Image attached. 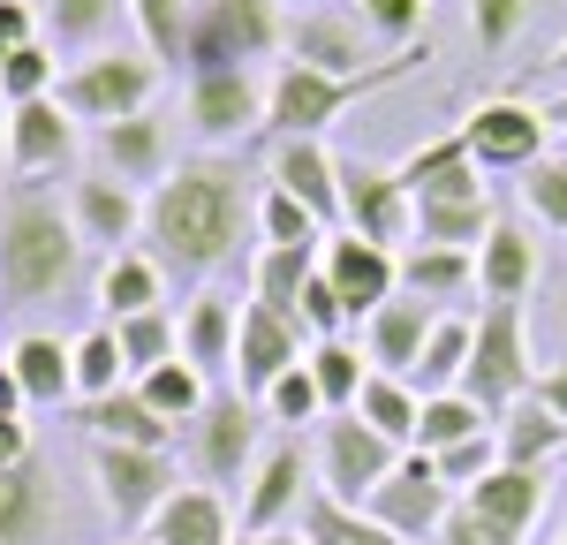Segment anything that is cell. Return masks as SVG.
<instances>
[{
  "mask_svg": "<svg viewBox=\"0 0 567 545\" xmlns=\"http://www.w3.org/2000/svg\"><path fill=\"white\" fill-rule=\"evenodd\" d=\"M258 227V197L243 189V167L227 160H182L175 175L144 197V250L167 280H205V272L243 258V235Z\"/></svg>",
  "mask_w": 567,
  "mask_h": 545,
  "instance_id": "cell-1",
  "label": "cell"
},
{
  "mask_svg": "<svg viewBox=\"0 0 567 545\" xmlns=\"http://www.w3.org/2000/svg\"><path fill=\"white\" fill-rule=\"evenodd\" d=\"M76 272H84V235L69 220V205L23 189L0 213V311H31L45 296H61Z\"/></svg>",
  "mask_w": 567,
  "mask_h": 545,
  "instance_id": "cell-2",
  "label": "cell"
},
{
  "mask_svg": "<svg viewBox=\"0 0 567 545\" xmlns=\"http://www.w3.org/2000/svg\"><path fill=\"white\" fill-rule=\"evenodd\" d=\"M424 61H432V39L401 45V53L371 61V69H355V76H326V69H303V61H280L272 84H265V136H326L355 99H371V91L416 76Z\"/></svg>",
  "mask_w": 567,
  "mask_h": 545,
  "instance_id": "cell-3",
  "label": "cell"
},
{
  "mask_svg": "<svg viewBox=\"0 0 567 545\" xmlns=\"http://www.w3.org/2000/svg\"><path fill=\"white\" fill-rule=\"evenodd\" d=\"M272 53H288L280 0H189V39H182L189 76L250 69V61H272Z\"/></svg>",
  "mask_w": 567,
  "mask_h": 545,
  "instance_id": "cell-4",
  "label": "cell"
},
{
  "mask_svg": "<svg viewBox=\"0 0 567 545\" xmlns=\"http://www.w3.org/2000/svg\"><path fill=\"white\" fill-rule=\"evenodd\" d=\"M152 91H159V61L152 53H130V45H99L84 53L76 69H61V106L91 122V130H114V122H130L152 106Z\"/></svg>",
  "mask_w": 567,
  "mask_h": 545,
  "instance_id": "cell-5",
  "label": "cell"
},
{
  "mask_svg": "<svg viewBox=\"0 0 567 545\" xmlns=\"http://www.w3.org/2000/svg\"><path fill=\"white\" fill-rule=\"evenodd\" d=\"M537 387V363H529V326L523 304H484L477 318V349H470V371H462V394L499 424L515 402H529Z\"/></svg>",
  "mask_w": 567,
  "mask_h": 545,
  "instance_id": "cell-6",
  "label": "cell"
},
{
  "mask_svg": "<svg viewBox=\"0 0 567 545\" xmlns=\"http://www.w3.org/2000/svg\"><path fill=\"white\" fill-rule=\"evenodd\" d=\"M91 485L99 507L122 523V531H152V515L182 493V470L167 448H114V440H91Z\"/></svg>",
  "mask_w": 567,
  "mask_h": 545,
  "instance_id": "cell-7",
  "label": "cell"
},
{
  "mask_svg": "<svg viewBox=\"0 0 567 545\" xmlns=\"http://www.w3.org/2000/svg\"><path fill=\"white\" fill-rule=\"evenodd\" d=\"M393 462H401V448L379 440L355 409H341V417L318 424V493H326V500H341V507H371V493L393 477Z\"/></svg>",
  "mask_w": 567,
  "mask_h": 545,
  "instance_id": "cell-8",
  "label": "cell"
},
{
  "mask_svg": "<svg viewBox=\"0 0 567 545\" xmlns=\"http://www.w3.org/2000/svg\"><path fill=\"white\" fill-rule=\"evenodd\" d=\"M341 227L379 243V250H409L416 243V197L401 189L393 167L363 160V152H341Z\"/></svg>",
  "mask_w": 567,
  "mask_h": 545,
  "instance_id": "cell-9",
  "label": "cell"
},
{
  "mask_svg": "<svg viewBox=\"0 0 567 545\" xmlns=\"http://www.w3.org/2000/svg\"><path fill=\"white\" fill-rule=\"evenodd\" d=\"M462 144H470V160H477L484 175H529L537 160H553L545 152L553 144V122L529 99H484V106L462 114Z\"/></svg>",
  "mask_w": 567,
  "mask_h": 545,
  "instance_id": "cell-10",
  "label": "cell"
},
{
  "mask_svg": "<svg viewBox=\"0 0 567 545\" xmlns=\"http://www.w3.org/2000/svg\"><path fill=\"white\" fill-rule=\"evenodd\" d=\"M454 485H446V477H439V462L432 454H401V462H393V477L386 485H379V493H371V507H363V515H371V523H386L393 538H409V545H432L439 531H446V515H454Z\"/></svg>",
  "mask_w": 567,
  "mask_h": 545,
  "instance_id": "cell-11",
  "label": "cell"
},
{
  "mask_svg": "<svg viewBox=\"0 0 567 545\" xmlns=\"http://www.w3.org/2000/svg\"><path fill=\"white\" fill-rule=\"evenodd\" d=\"M189 454H197V470H205V485H243L250 470H258V402L250 394H235V387H213V402L205 417L189 424Z\"/></svg>",
  "mask_w": 567,
  "mask_h": 545,
  "instance_id": "cell-12",
  "label": "cell"
},
{
  "mask_svg": "<svg viewBox=\"0 0 567 545\" xmlns=\"http://www.w3.org/2000/svg\"><path fill=\"white\" fill-rule=\"evenodd\" d=\"M310 493H318V470L303 462V448H296V440H272V448L258 454V470L243 477V538L296 531Z\"/></svg>",
  "mask_w": 567,
  "mask_h": 545,
  "instance_id": "cell-13",
  "label": "cell"
},
{
  "mask_svg": "<svg viewBox=\"0 0 567 545\" xmlns=\"http://www.w3.org/2000/svg\"><path fill=\"white\" fill-rule=\"evenodd\" d=\"M310 357V333L296 326L288 311H272V304H243V333H235V394H250V402H265L272 394V379L280 371H296V363Z\"/></svg>",
  "mask_w": 567,
  "mask_h": 545,
  "instance_id": "cell-14",
  "label": "cell"
},
{
  "mask_svg": "<svg viewBox=\"0 0 567 545\" xmlns=\"http://www.w3.org/2000/svg\"><path fill=\"white\" fill-rule=\"evenodd\" d=\"M318 272L333 280V296H341L349 318H371V311H386L393 296H401V250H379V243H363V235H349V227L326 235Z\"/></svg>",
  "mask_w": 567,
  "mask_h": 545,
  "instance_id": "cell-15",
  "label": "cell"
},
{
  "mask_svg": "<svg viewBox=\"0 0 567 545\" xmlns=\"http://www.w3.org/2000/svg\"><path fill=\"white\" fill-rule=\"evenodd\" d=\"M76 114L61 99H31V106H8V175L39 182V175H69L76 167Z\"/></svg>",
  "mask_w": 567,
  "mask_h": 545,
  "instance_id": "cell-16",
  "label": "cell"
},
{
  "mask_svg": "<svg viewBox=\"0 0 567 545\" xmlns=\"http://www.w3.org/2000/svg\"><path fill=\"white\" fill-rule=\"evenodd\" d=\"M189 130L205 144H235V136L265 130V84L250 69H219V76H189V99H182Z\"/></svg>",
  "mask_w": 567,
  "mask_h": 545,
  "instance_id": "cell-17",
  "label": "cell"
},
{
  "mask_svg": "<svg viewBox=\"0 0 567 545\" xmlns=\"http://www.w3.org/2000/svg\"><path fill=\"white\" fill-rule=\"evenodd\" d=\"M99 136V175L130 182V189H159V182L175 175V144H167V122L144 106V114H130V122H114V130H91Z\"/></svg>",
  "mask_w": 567,
  "mask_h": 545,
  "instance_id": "cell-18",
  "label": "cell"
},
{
  "mask_svg": "<svg viewBox=\"0 0 567 545\" xmlns=\"http://www.w3.org/2000/svg\"><path fill=\"white\" fill-rule=\"evenodd\" d=\"M272 189L318 213V227H341V152L318 136H272Z\"/></svg>",
  "mask_w": 567,
  "mask_h": 545,
  "instance_id": "cell-19",
  "label": "cell"
},
{
  "mask_svg": "<svg viewBox=\"0 0 567 545\" xmlns=\"http://www.w3.org/2000/svg\"><path fill=\"white\" fill-rule=\"evenodd\" d=\"M69 220H76V235H84L91 250L122 258L136 235H144V197H136L130 182H114V175H84L76 189H69Z\"/></svg>",
  "mask_w": 567,
  "mask_h": 545,
  "instance_id": "cell-20",
  "label": "cell"
},
{
  "mask_svg": "<svg viewBox=\"0 0 567 545\" xmlns=\"http://www.w3.org/2000/svg\"><path fill=\"white\" fill-rule=\"evenodd\" d=\"M439 304H424V296H393L386 311L363 318V357H371V371H393V379H416V363H424V341H432L439 326Z\"/></svg>",
  "mask_w": 567,
  "mask_h": 545,
  "instance_id": "cell-21",
  "label": "cell"
},
{
  "mask_svg": "<svg viewBox=\"0 0 567 545\" xmlns=\"http://www.w3.org/2000/svg\"><path fill=\"white\" fill-rule=\"evenodd\" d=\"M545 500H553V470H507V462H499L484 485L462 493V507H477L507 545H523L529 531H537V515H545Z\"/></svg>",
  "mask_w": 567,
  "mask_h": 545,
  "instance_id": "cell-22",
  "label": "cell"
},
{
  "mask_svg": "<svg viewBox=\"0 0 567 545\" xmlns=\"http://www.w3.org/2000/svg\"><path fill=\"white\" fill-rule=\"evenodd\" d=\"M235 333H243V304L235 296L197 288L182 304V363H197L205 379H235Z\"/></svg>",
  "mask_w": 567,
  "mask_h": 545,
  "instance_id": "cell-23",
  "label": "cell"
},
{
  "mask_svg": "<svg viewBox=\"0 0 567 545\" xmlns=\"http://www.w3.org/2000/svg\"><path fill=\"white\" fill-rule=\"evenodd\" d=\"M8 371H16V387H23V409L76 402V341H61V333H23V341L8 349Z\"/></svg>",
  "mask_w": 567,
  "mask_h": 545,
  "instance_id": "cell-24",
  "label": "cell"
},
{
  "mask_svg": "<svg viewBox=\"0 0 567 545\" xmlns=\"http://www.w3.org/2000/svg\"><path fill=\"white\" fill-rule=\"evenodd\" d=\"M91 296H99L106 326H122V318L167 311V272H159V258H152V250H122V258H106V266H99Z\"/></svg>",
  "mask_w": 567,
  "mask_h": 545,
  "instance_id": "cell-25",
  "label": "cell"
},
{
  "mask_svg": "<svg viewBox=\"0 0 567 545\" xmlns=\"http://www.w3.org/2000/svg\"><path fill=\"white\" fill-rule=\"evenodd\" d=\"M144 545H235V515H227V500H219L213 485H182V493L152 515Z\"/></svg>",
  "mask_w": 567,
  "mask_h": 545,
  "instance_id": "cell-26",
  "label": "cell"
},
{
  "mask_svg": "<svg viewBox=\"0 0 567 545\" xmlns=\"http://www.w3.org/2000/svg\"><path fill=\"white\" fill-rule=\"evenodd\" d=\"M492 440H499V462H507V470H553V462H567V424L537 402V394L507 409V417L492 424Z\"/></svg>",
  "mask_w": 567,
  "mask_h": 545,
  "instance_id": "cell-27",
  "label": "cell"
},
{
  "mask_svg": "<svg viewBox=\"0 0 567 545\" xmlns=\"http://www.w3.org/2000/svg\"><path fill=\"white\" fill-rule=\"evenodd\" d=\"M529 280H537V243H529V227L499 220L492 235H484V250H477V288H484V304H523Z\"/></svg>",
  "mask_w": 567,
  "mask_h": 545,
  "instance_id": "cell-28",
  "label": "cell"
},
{
  "mask_svg": "<svg viewBox=\"0 0 567 545\" xmlns=\"http://www.w3.org/2000/svg\"><path fill=\"white\" fill-rule=\"evenodd\" d=\"M288 61L326 69V76H355V69H363V31L341 23V16H326V8H303V16L288 23Z\"/></svg>",
  "mask_w": 567,
  "mask_h": 545,
  "instance_id": "cell-29",
  "label": "cell"
},
{
  "mask_svg": "<svg viewBox=\"0 0 567 545\" xmlns=\"http://www.w3.org/2000/svg\"><path fill=\"white\" fill-rule=\"evenodd\" d=\"M84 424H91V440H114V448H175V424L144 402L136 387L106 394V402H84Z\"/></svg>",
  "mask_w": 567,
  "mask_h": 545,
  "instance_id": "cell-30",
  "label": "cell"
},
{
  "mask_svg": "<svg viewBox=\"0 0 567 545\" xmlns=\"http://www.w3.org/2000/svg\"><path fill=\"white\" fill-rule=\"evenodd\" d=\"M462 288H477V250H439V243H409L401 250V296L454 304Z\"/></svg>",
  "mask_w": 567,
  "mask_h": 545,
  "instance_id": "cell-31",
  "label": "cell"
},
{
  "mask_svg": "<svg viewBox=\"0 0 567 545\" xmlns=\"http://www.w3.org/2000/svg\"><path fill=\"white\" fill-rule=\"evenodd\" d=\"M53 523V493H45L39 462H16L0 470V545H39Z\"/></svg>",
  "mask_w": 567,
  "mask_h": 545,
  "instance_id": "cell-32",
  "label": "cell"
},
{
  "mask_svg": "<svg viewBox=\"0 0 567 545\" xmlns=\"http://www.w3.org/2000/svg\"><path fill=\"white\" fill-rule=\"evenodd\" d=\"M355 417H363L379 440H393V448L409 454V448H416V417H424V394H416L409 379H393V371H371V379H363V394H355Z\"/></svg>",
  "mask_w": 567,
  "mask_h": 545,
  "instance_id": "cell-33",
  "label": "cell"
},
{
  "mask_svg": "<svg viewBox=\"0 0 567 545\" xmlns=\"http://www.w3.org/2000/svg\"><path fill=\"white\" fill-rule=\"evenodd\" d=\"M470 349H477V318H439L432 341H424V363H416V394H462V371H470Z\"/></svg>",
  "mask_w": 567,
  "mask_h": 545,
  "instance_id": "cell-34",
  "label": "cell"
},
{
  "mask_svg": "<svg viewBox=\"0 0 567 545\" xmlns=\"http://www.w3.org/2000/svg\"><path fill=\"white\" fill-rule=\"evenodd\" d=\"M136 394H144V402L159 409V417H167V424H197V417H205V402H213V379H205V371H197V363H159V371H144V379H136Z\"/></svg>",
  "mask_w": 567,
  "mask_h": 545,
  "instance_id": "cell-35",
  "label": "cell"
},
{
  "mask_svg": "<svg viewBox=\"0 0 567 545\" xmlns=\"http://www.w3.org/2000/svg\"><path fill=\"white\" fill-rule=\"evenodd\" d=\"M326 235L333 227H318L310 205H296L288 189H258V250H326Z\"/></svg>",
  "mask_w": 567,
  "mask_h": 545,
  "instance_id": "cell-36",
  "label": "cell"
},
{
  "mask_svg": "<svg viewBox=\"0 0 567 545\" xmlns=\"http://www.w3.org/2000/svg\"><path fill=\"white\" fill-rule=\"evenodd\" d=\"M310 280H318V250H258L250 258V296L272 304V311H288V318H296Z\"/></svg>",
  "mask_w": 567,
  "mask_h": 545,
  "instance_id": "cell-37",
  "label": "cell"
},
{
  "mask_svg": "<svg viewBox=\"0 0 567 545\" xmlns=\"http://www.w3.org/2000/svg\"><path fill=\"white\" fill-rule=\"evenodd\" d=\"M492 197H462V205H416V243H439V250H484L492 235Z\"/></svg>",
  "mask_w": 567,
  "mask_h": 545,
  "instance_id": "cell-38",
  "label": "cell"
},
{
  "mask_svg": "<svg viewBox=\"0 0 567 545\" xmlns=\"http://www.w3.org/2000/svg\"><path fill=\"white\" fill-rule=\"evenodd\" d=\"M122 387H136L130 357H122V333L114 326H91L84 341H76V402H106Z\"/></svg>",
  "mask_w": 567,
  "mask_h": 545,
  "instance_id": "cell-39",
  "label": "cell"
},
{
  "mask_svg": "<svg viewBox=\"0 0 567 545\" xmlns=\"http://www.w3.org/2000/svg\"><path fill=\"white\" fill-rule=\"evenodd\" d=\"M303 363H310V379H318V394H326V417L355 409L363 379H371V363H363V349H355V341H310Z\"/></svg>",
  "mask_w": 567,
  "mask_h": 545,
  "instance_id": "cell-40",
  "label": "cell"
},
{
  "mask_svg": "<svg viewBox=\"0 0 567 545\" xmlns=\"http://www.w3.org/2000/svg\"><path fill=\"white\" fill-rule=\"evenodd\" d=\"M477 432H492V417H484L470 394H424L416 454H446V448H462V440H477Z\"/></svg>",
  "mask_w": 567,
  "mask_h": 545,
  "instance_id": "cell-41",
  "label": "cell"
},
{
  "mask_svg": "<svg viewBox=\"0 0 567 545\" xmlns=\"http://www.w3.org/2000/svg\"><path fill=\"white\" fill-rule=\"evenodd\" d=\"M303 538L310 545H409V538H393L386 523H371L363 507H341V500H326V493H310Z\"/></svg>",
  "mask_w": 567,
  "mask_h": 545,
  "instance_id": "cell-42",
  "label": "cell"
},
{
  "mask_svg": "<svg viewBox=\"0 0 567 545\" xmlns=\"http://www.w3.org/2000/svg\"><path fill=\"white\" fill-rule=\"evenodd\" d=\"M53 91H61V53H53V39H31L0 61V99L8 106H31V99H53Z\"/></svg>",
  "mask_w": 567,
  "mask_h": 545,
  "instance_id": "cell-43",
  "label": "cell"
},
{
  "mask_svg": "<svg viewBox=\"0 0 567 545\" xmlns=\"http://www.w3.org/2000/svg\"><path fill=\"white\" fill-rule=\"evenodd\" d=\"M114 333H122V357H130V379H144V371H159V363H175V357H182V318H175V311L122 318Z\"/></svg>",
  "mask_w": 567,
  "mask_h": 545,
  "instance_id": "cell-44",
  "label": "cell"
},
{
  "mask_svg": "<svg viewBox=\"0 0 567 545\" xmlns=\"http://www.w3.org/2000/svg\"><path fill=\"white\" fill-rule=\"evenodd\" d=\"M462 167H477V160H470V144H462V130H439V136H424V144H416L393 175H401V189H409V197H424L432 182L462 175Z\"/></svg>",
  "mask_w": 567,
  "mask_h": 545,
  "instance_id": "cell-45",
  "label": "cell"
},
{
  "mask_svg": "<svg viewBox=\"0 0 567 545\" xmlns=\"http://www.w3.org/2000/svg\"><path fill=\"white\" fill-rule=\"evenodd\" d=\"M130 23L136 39H144V53L167 69L175 61L182 69V39H189V0H130Z\"/></svg>",
  "mask_w": 567,
  "mask_h": 545,
  "instance_id": "cell-46",
  "label": "cell"
},
{
  "mask_svg": "<svg viewBox=\"0 0 567 545\" xmlns=\"http://www.w3.org/2000/svg\"><path fill=\"white\" fill-rule=\"evenodd\" d=\"M130 0H45V39L53 45H91Z\"/></svg>",
  "mask_w": 567,
  "mask_h": 545,
  "instance_id": "cell-47",
  "label": "cell"
},
{
  "mask_svg": "<svg viewBox=\"0 0 567 545\" xmlns=\"http://www.w3.org/2000/svg\"><path fill=\"white\" fill-rule=\"evenodd\" d=\"M355 16H363L371 39H386L393 53H401V45H424V16H432V0H355Z\"/></svg>",
  "mask_w": 567,
  "mask_h": 545,
  "instance_id": "cell-48",
  "label": "cell"
},
{
  "mask_svg": "<svg viewBox=\"0 0 567 545\" xmlns=\"http://www.w3.org/2000/svg\"><path fill=\"white\" fill-rule=\"evenodd\" d=\"M265 417H272V424H326V394H318L310 363H296V371H280V379H272Z\"/></svg>",
  "mask_w": 567,
  "mask_h": 545,
  "instance_id": "cell-49",
  "label": "cell"
},
{
  "mask_svg": "<svg viewBox=\"0 0 567 545\" xmlns=\"http://www.w3.org/2000/svg\"><path fill=\"white\" fill-rule=\"evenodd\" d=\"M523 213L537 227L567 235V160H537V167L523 175Z\"/></svg>",
  "mask_w": 567,
  "mask_h": 545,
  "instance_id": "cell-50",
  "label": "cell"
},
{
  "mask_svg": "<svg viewBox=\"0 0 567 545\" xmlns=\"http://www.w3.org/2000/svg\"><path fill=\"white\" fill-rule=\"evenodd\" d=\"M432 462H439V477H446L454 493H470V485H484V477L499 470V440H492V432H477V440H462V448L432 454Z\"/></svg>",
  "mask_w": 567,
  "mask_h": 545,
  "instance_id": "cell-51",
  "label": "cell"
},
{
  "mask_svg": "<svg viewBox=\"0 0 567 545\" xmlns=\"http://www.w3.org/2000/svg\"><path fill=\"white\" fill-rule=\"evenodd\" d=\"M529 23V0H470V39L484 53H499V45H515V31Z\"/></svg>",
  "mask_w": 567,
  "mask_h": 545,
  "instance_id": "cell-52",
  "label": "cell"
},
{
  "mask_svg": "<svg viewBox=\"0 0 567 545\" xmlns=\"http://www.w3.org/2000/svg\"><path fill=\"white\" fill-rule=\"evenodd\" d=\"M45 39V8H31V0H0V61L16 53V45Z\"/></svg>",
  "mask_w": 567,
  "mask_h": 545,
  "instance_id": "cell-53",
  "label": "cell"
},
{
  "mask_svg": "<svg viewBox=\"0 0 567 545\" xmlns=\"http://www.w3.org/2000/svg\"><path fill=\"white\" fill-rule=\"evenodd\" d=\"M432 545H507V538H499V531L484 523L477 507H462V500H454V515H446V531H439Z\"/></svg>",
  "mask_w": 567,
  "mask_h": 545,
  "instance_id": "cell-54",
  "label": "cell"
},
{
  "mask_svg": "<svg viewBox=\"0 0 567 545\" xmlns=\"http://www.w3.org/2000/svg\"><path fill=\"white\" fill-rule=\"evenodd\" d=\"M16 462H31V424L23 417H0V470H16Z\"/></svg>",
  "mask_w": 567,
  "mask_h": 545,
  "instance_id": "cell-55",
  "label": "cell"
},
{
  "mask_svg": "<svg viewBox=\"0 0 567 545\" xmlns=\"http://www.w3.org/2000/svg\"><path fill=\"white\" fill-rule=\"evenodd\" d=\"M529 394H537V402H545V409H553V417L567 424V363H553V371H537V387H529Z\"/></svg>",
  "mask_w": 567,
  "mask_h": 545,
  "instance_id": "cell-56",
  "label": "cell"
},
{
  "mask_svg": "<svg viewBox=\"0 0 567 545\" xmlns=\"http://www.w3.org/2000/svg\"><path fill=\"white\" fill-rule=\"evenodd\" d=\"M0 417H23V387H16V371L0 363Z\"/></svg>",
  "mask_w": 567,
  "mask_h": 545,
  "instance_id": "cell-57",
  "label": "cell"
},
{
  "mask_svg": "<svg viewBox=\"0 0 567 545\" xmlns=\"http://www.w3.org/2000/svg\"><path fill=\"white\" fill-rule=\"evenodd\" d=\"M235 545H310V538H303V523H296V531H265V538H235Z\"/></svg>",
  "mask_w": 567,
  "mask_h": 545,
  "instance_id": "cell-58",
  "label": "cell"
},
{
  "mask_svg": "<svg viewBox=\"0 0 567 545\" xmlns=\"http://www.w3.org/2000/svg\"><path fill=\"white\" fill-rule=\"evenodd\" d=\"M545 122H553V136L567 144V91H560V99H545Z\"/></svg>",
  "mask_w": 567,
  "mask_h": 545,
  "instance_id": "cell-59",
  "label": "cell"
},
{
  "mask_svg": "<svg viewBox=\"0 0 567 545\" xmlns=\"http://www.w3.org/2000/svg\"><path fill=\"white\" fill-rule=\"evenodd\" d=\"M0 167H8V99H0Z\"/></svg>",
  "mask_w": 567,
  "mask_h": 545,
  "instance_id": "cell-60",
  "label": "cell"
},
{
  "mask_svg": "<svg viewBox=\"0 0 567 545\" xmlns=\"http://www.w3.org/2000/svg\"><path fill=\"white\" fill-rule=\"evenodd\" d=\"M553 69H560V76H567V39H560V53H553Z\"/></svg>",
  "mask_w": 567,
  "mask_h": 545,
  "instance_id": "cell-61",
  "label": "cell"
},
{
  "mask_svg": "<svg viewBox=\"0 0 567 545\" xmlns=\"http://www.w3.org/2000/svg\"><path fill=\"white\" fill-rule=\"evenodd\" d=\"M280 8H326V0H280Z\"/></svg>",
  "mask_w": 567,
  "mask_h": 545,
  "instance_id": "cell-62",
  "label": "cell"
},
{
  "mask_svg": "<svg viewBox=\"0 0 567 545\" xmlns=\"http://www.w3.org/2000/svg\"><path fill=\"white\" fill-rule=\"evenodd\" d=\"M553 545H567V515H560V538H553Z\"/></svg>",
  "mask_w": 567,
  "mask_h": 545,
  "instance_id": "cell-63",
  "label": "cell"
}]
</instances>
